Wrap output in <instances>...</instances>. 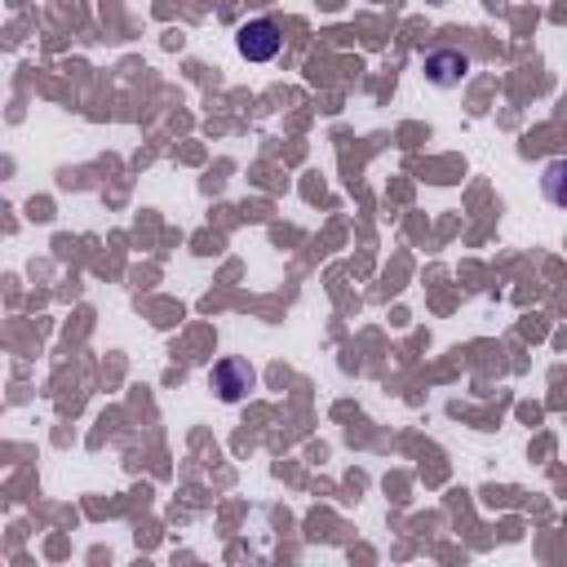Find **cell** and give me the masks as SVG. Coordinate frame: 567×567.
<instances>
[{
  "label": "cell",
  "mask_w": 567,
  "mask_h": 567,
  "mask_svg": "<svg viewBox=\"0 0 567 567\" xmlns=\"http://www.w3.org/2000/svg\"><path fill=\"white\" fill-rule=\"evenodd\" d=\"M235 44H239V53H244L248 62H270V58L284 49V31H279L275 18H252V22H244V27L235 31Z\"/></svg>",
  "instance_id": "obj_2"
},
{
  "label": "cell",
  "mask_w": 567,
  "mask_h": 567,
  "mask_svg": "<svg viewBox=\"0 0 567 567\" xmlns=\"http://www.w3.org/2000/svg\"><path fill=\"white\" fill-rule=\"evenodd\" d=\"M421 71H425V80H430L434 89H456V84L470 75V53H461V49H452V44L430 49L425 62H421Z\"/></svg>",
  "instance_id": "obj_3"
},
{
  "label": "cell",
  "mask_w": 567,
  "mask_h": 567,
  "mask_svg": "<svg viewBox=\"0 0 567 567\" xmlns=\"http://www.w3.org/2000/svg\"><path fill=\"white\" fill-rule=\"evenodd\" d=\"M540 195H545L554 208L567 213V159H549V164L540 168Z\"/></svg>",
  "instance_id": "obj_4"
},
{
  "label": "cell",
  "mask_w": 567,
  "mask_h": 567,
  "mask_svg": "<svg viewBox=\"0 0 567 567\" xmlns=\"http://www.w3.org/2000/svg\"><path fill=\"white\" fill-rule=\"evenodd\" d=\"M208 385L217 390V399H221V403H239V399H248V390H257V372H252V363H248V359L226 354V359H217V363H213Z\"/></svg>",
  "instance_id": "obj_1"
}]
</instances>
